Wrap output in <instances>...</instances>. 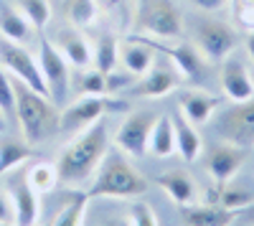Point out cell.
I'll list each match as a JSON object with an SVG mask.
<instances>
[{
	"label": "cell",
	"instance_id": "obj_1",
	"mask_svg": "<svg viewBox=\"0 0 254 226\" xmlns=\"http://www.w3.org/2000/svg\"><path fill=\"white\" fill-rule=\"evenodd\" d=\"M107 150H110L107 125H104V119H97L87 130L76 132V137L59 153L56 158L59 183H64L66 188H81L92 183Z\"/></svg>",
	"mask_w": 254,
	"mask_h": 226
},
{
	"label": "cell",
	"instance_id": "obj_2",
	"mask_svg": "<svg viewBox=\"0 0 254 226\" xmlns=\"http://www.w3.org/2000/svg\"><path fill=\"white\" fill-rule=\"evenodd\" d=\"M15 87V122L20 127V135L28 145H38L59 132L61 110L51 102V97L41 94L13 76Z\"/></svg>",
	"mask_w": 254,
	"mask_h": 226
},
{
	"label": "cell",
	"instance_id": "obj_3",
	"mask_svg": "<svg viewBox=\"0 0 254 226\" xmlns=\"http://www.w3.org/2000/svg\"><path fill=\"white\" fill-rule=\"evenodd\" d=\"M147 188L150 183L135 170L122 150H107L87 188V198H140Z\"/></svg>",
	"mask_w": 254,
	"mask_h": 226
},
{
	"label": "cell",
	"instance_id": "obj_4",
	"mask_svg": "<svg viewBox=\"0 0 254 226\" xmlns=\"http://www.w3.org/2000/svg\"><path fill=\"white\" fill-rule=\"evenodd\" d=\"M132 28L158 41H181L186 23L176 0H135Z\"/></svg>",
	"mask_w": 254,
	"mask_h": 226
},
{
	"label": "cell",
	"instance_id": "obj_5",
	"mask_svg": "<svg viewBox=\"0 0 254 226\" xmlns=\"http://www.w3.org/2000/svg\"><path fill=\"white\" fill-rule=\"evenodd\" d=\"M193 46L198 49V54L208 61V64H221V61L234 54L239 46V31L237 26L219 20L214 15H198L193 23Z\"/></svg>",
	"mask_w": 254,
	"mask_h": 226
},
{
	"label": "cell",
	"instance_id": "obj_6",
	"mask_svg": "<svg viewBox=\"0 0 254 226\" xmlns=\"http://www.w3.org/2000/svg\"><path fill=\"white\" fill-rule=\"evenodd\" d=\"M127 110L125 99L117 94H84L71 99L66 107H61V119H59V132H81L97 119H102L107 112Z\"/></svg>",
	"mask_w": 254,
	"mask_h": 226
},
{
	"label": "cell",
	"instance_id": "obj_7",
	"mask_svg": "<svg viewBox=\"0 0 254 226\" xmlns=\"http://www.w3.org/2000/svg\"><path fill=\"white\" fill-rule=\"evenodd\" d=\"M211 122V130L221 142H231L239 148H254V99L234 102L221 110Z\"/></svg>",
	"mask_w": 254,
	"mask_h": 226
},
{
	"label": "cell",
	"instance_id": "obj_8",
	"mask_svg": "<svg viewBox=\"0 0 254 226\" xmlns=\"http://www.w3.org/2000/svg\"><path fill=\"white\" fill-rule=\"evenodd\" d=\"M38 66L41 74H44L46 81V89L51 102L61 110L69 105V94H71V66L69 61L59 54V49L51 44L49 38H41V46H38Z\"/></svg>",
	"mask_w": 254,
	"mask_h": 226
},
{
	"label": "cell",
	"instance_id": "obj_9",
	"mask_svg": "<svg viewBox=\"0 0 254 226\" xmlns=\"http://www.w3.org/2000/svg\"><path fill=\"white\" fill-rule=\"evenodd\" d=\"M181 71L173 66V61L165 54H158L155 64L147 69L142 76H137V81L127 89V97H137V99H160L168 97L171 92H176L181 87Z\"/></svg>",
	"mask_w": 254,
	"mask_h": 226
},
{
	"label": "cell",
	"instance_id": "obj_10",
	"mask_svg": "<svg viewBox=\"0 0 254 226\" xmlns=\"http://www.w3.org/2000/svg\"><path fill=\"white\" fill-rule=\"evenodd\" d=\"M0 66H3L10 76H15V79L23 81V84H28L31 89L49 97L44 74H41V66H38V58L23 44L0 38Z\"/></svg>",
	"mask_w": 254,
	"mask_h": 226
},
{
	"label": "cell",
	"instance_id": "obj_11",
	"mask_svg": "<svg viewBox=\"0 0 254 226\" xmlns=\"http://www.w3.org/2000/svg\"><path fill=\"white\" fill-rule=\"evenodd\" d=\"M155 122H158V114L153 110L130 112L125 117V122L120 125L117 135H115L117 150H122L130 158H142L147 153V140H150V132H153Z\"/></svg>",
	"mask_w": 254,
	"mask_h": 226
},
{
	"label": "cell",
	"instance_id": "obj_12",
	"mask_svg": "<svg viewBox=\"0 0 254 226\" xmlns=\"http://www.w3.org/2000/svg\"><path fill=\"white\" fill-rule=\"evenodd\" d=\"M135 33V31H132ZM142 36V33H140ZM145 41L150 44L158 54H165L168 58L173 61V66L181 71V76L186 81H190V84H201V81L206 79V64L208 61L198 54V49L190 44V41H176V44L171 46H165L160 44L158 38H150V36H145Z\"/></svg>",
	"mask_w": 254,
	"mask_h": 226
},
{
	"label": "cell",
	"instance_id": "obj_13",
	"mask_svg": "<svg viewBox=\"0 0 254 226\" xmlns=\"http://www.w3.org/2000/svg\"><path fill=\"white\" fill-rule=\"evenodd\" d=\"M219 84L231 102H247L254 99V76L247 66V61L239 51L229 54L219 66Z\"/></svg>",
	"mask_w": 254,
	"mask_h": 226
},
{
	"label": "cell",
	"instance_id": "obj_14",
	"mask_svg": "<svg viewBox=\"0 0 254 226\" xmlns=\"http://www.w3.org/2000/svg\"><path fill=\"white\" fill-rule=\"evenodd\" d=\"M5 178H8L5 193L13 201L15 226H36L38 216H41V203H38V193L33 191V186L28 183L26 173H15V175L8 173Z\"/></svg>",
	"mask_w": 254,
	"mask_h": 226
},
{
	"label": "cell",
	"instance_id": "obj_15",
	"mask_svg": "<svg viewBox=\"0 0 254 226\" xmlns=\"http://www.w3.org/2000/svg\"><path fill=\"white\" fill-rule=\"evenodd\" d=\"M206 203L242 214L249 206H254V183H249L247 178H237V175L224 183H214L206 191Z\"/></svg>",
	"mask_w": 254,
	"mask_h": 226
},
{
	"label": "cell",
	"instance_id": "obj_16",
	"mask_svg": "<svg viewBox=\"0 0 254 226\" xmlns=\"http://www.w3.org/2000/svg\"><path fill=\"white\" fill-rule=\"evenodd\" d=\"M244 160H247V148L231 145V142H221V145L208 148V153L203 158V166H206L211 180L224 183V180L234 178L239 173V168L244 166Z\"/></svg>",
	"mask_w": 254,
	"mask_h": 226
},
{
	"label": "cell",
	"instance_id": "obj_17",
	"mask_svg": "<svg viewBox=\"0 0 254 226\" xmlns=\"http://www.w3.org/2000/svg\"><path fill=\"white\" fill-rule=\"evenodd\" d=\"M51 44L59 49V54L64 58L69 61L71 69H87V66H92V46H89L87 36L81 33V28L69 26V23L56 28Z\"/></svg>",
	"mask_w": 254,
	"mask_h": 226
},
{
	"label": "cell",
	"instance_id": "obj_18",
	"mask_svg": "<svg viewBox=\"0 0 254 226\" xmlns=\"http://www.w3.org/2000/svg\"><path fill=\"white\" fill-rule=\"evenodd\" d=\"M155 58H158V51L147 44L145 36L127 33L125 38H120V66L127 69L130 74L142 76L155 64Z\"/></svg>",
	"mask_w": 254,
	"mask_h": 226
},
{
	"label": "cell",
	"instance_id": "obj_19",
	"mask_svg": "<svg viewBox=\"0 0 254 226\" xmlns=\"http://www.w3.org/2000/svg\"><path fill=\"white\" fill-rule=\"evenodd\" d=\"M219 102H221V97L211 94V92H206L201 87H190V89L181 92L178 110H181V114L188 122H193L196 127H201V125H208V119L214 117Z\"/></svg>",
	"mask_w": 254,
	"mask_h": 226
},
{
	"label": "cell",
	"instance_id": "obj_20",
	"mask_svg": "<svg viewBox=\"0 0 254 226\" xmlns=\"http://www.w3.org/2000/svg\"><path fill=\"white\" fill-rule=\"evenodd\" d=\"M155 183L168 193L176 206H190V203H196V196H198V186L196 180L190 178L186 170H165L155 178Z\"/></svg>",
	"mask_w": 254,
	"mask_h": 226
},
{
	"label": "cell",
	"instance_id": "obj_21",
	"mask_svg": "<svg viewBox=\"0 0 254 226\" xmlns=\"http://www.w3.org/2000/svg\"><path fill=\"white\" fill-rule=\"evenodd\" d=\"M183 226H231L242 214L239 211H229L221 206H211V203H190V206L181 209Z\"/></svg>",
	"mask_w": 254,
	"mask_h": 226
},
{
	"label": "cell",
	"instance_id": "obj_22",
	"mask_svg": "<svg viewBox=\"0 0 254 226\" xmlns=\"http://www.w3.org/2000/svg\"><path fill=\"white\" fill-rule=\"evenodd\" d=\"M173 119V130H176V150L181 153V158L186 163H196L203 153V137L198 132V127L193 125V122H188L181 110L176 114H171Z\"/></svg>",
	"mask_w": 254,
	"mask_h": 226
},
{
	"label": "cell",
	"instance_id": "obj_23",
	"mask_svg": "<svg viewBox=\"0 0 254 226\" xmlns=\"http://www.w3.org/2000/svg\"><path fill=\"white\" fill-rule=\"evenodd\" d=\"M36 36L31 20L20 13L13 3H0V38L15 41V44H28Z\"/></svg>",
	"mask_w": 254,
	"mask_h": 226
},
{
	"label": "cell",
	"instance_id": "obj_24",
	"mask_svg": "<svg viewBox=\"0 0 254 226\" xmlns=\"http://www.w3.org/2000/svg\"><path fill=\"white\" fill-rule=\"evenodd\" d=\"M36 155L33 145H28V142L23 140H0V180H3L8 173L18 170L23 163H28L31 158Z\"/></svg>",
	"mask_w": 254,
	"mask_h": 226
},
{
	"label": "cell",
	"instance_id": "obj_25",
	"mask_svg": "<svg viewBox=\"0 0 254 226\" xmlns=\"http://www.w3.org/2000/svg\"><path fill=\"white\" fill-rule=\"evenodd\" d=\"M147 153L155 158H171L176 153V130L171 114H160L153 125L150 140H147Z\"/></svg>",
	"mask_w": 254,
	"mask_h": 226
},
{
	"label": "cell",
	"instance_id": "obj_26",
	"mask_svg": "<svg viewBox=\"0 0 254 226\" xmlns=\"http://www.w3.org/2000/svg\"><path fill=\"white\" fill-rule=\"evenodd\" d=\"M92 66L99 69L102 74H110L112 69L120 66V38H117L115 33H102V36L94 41Z\"/></svg>",
	"mask_w": 254,
	"mask_h": 226
},
{
	"label": "cell",
	"instance_id": "obj_27",
	"mask_svg": "<svg viewBox=\"0 0 254 226\" xmlns=\"http://www.w3.org/2000/svg\"><path fill=\"white\" fill-rule=\"evenodd\" d=\"M64 18L69 26L89 28L99 20V5L97 0H64Z\"/></svg>",
	"mask_w": 254,
	"mask_h": 226
},
{
	"label": "cell",
	"instance_id": "obj_28",
	"mask_svg": "<svg viewBox=\"0 0 254 226\" xmlns=\"http://www.w3.org/2000/svg\"><path fill=\"white\" fill-rule=\"evenodd\" d=\"M79 74L71 76V94L84 97V94H107V76L99 69L87 66V69H76Z\"/></svg>",
	"mask_w": 254,
	"mask_h": 226
},
{
	"label": "cell",
	"instance_id": "obj_29",
	"mask_svg": "<svg viewBox=\"0 0 254 226\" xmlns=\"http://www.w3.org/2000/svg\"><path fill=\"white\" fill-rule=\"evenodd\" d=\"M26 178L33 186V191L41 193H51L59 186V170H56V163H46V160H38L33 166H28Z\"/></svg>",
	"mask_w": 254,
	"mask_h": 226
},
{
	"label": "cell",
	"instance_id": "obj_30",
	"mask_svg": "<svg viewBox=\"0 0 254 226\" xmlns=\"http://www.w3.org/2000/svg\"><path fill=\"white\" fill-rule=\"evenodd\" d=\"M99 13H104L107 18H112V23L120 31L132 28V18H135V3L130 0H97Z\"/></svg>",
	"mask_w": 254,
	"mask_h": 226
},
{
	"label": "cell",
	"instance_id": "obj_31",
	"mask_svg": "<svg viewBox=\"0 0 254 226\" xmlns=\"http://www.w3.org/2000/svg\"><path fill=\"white\" fill-rule=\"evenodd\" d=\"M13 5L31 20V26L36 31H44L49 26V20H51L49 0H13Z\"/></svg>",
	"mask_w": 254,
	"mask_h": 226
},
{
	"label": "cell",
	"instance_id": "obj_32",
	"mask_svg": "<svg viewBox=\"0 0 254 226\" xmlns=\"http://www.w3.org/2000/svg\"><path fill=\"white\" fill-rule=\"evenodd\" d=\"M87 193L76 196L74 201H69L66 206L61 209V214L51 221V226H81L84 216H87Z\"/></svg>",
	"mask_w": 254,
	"mask_h": 226
},
{
	"label": "cell",
	"instance_id": "obj_33",
	"mask_svg": "<svg viewBox=\"0 0 254 226\" xmlns=\"http://www.w3.org/2000/svg\"><path fill=\"white\" fill-rule=\"evenodd\" d=\"M0 112L8 117V122H15V87L13 76L0 66Z\"/></svg>",
	"mask_w": 254,
	"mask_h": 226
},
{
	"label": "cell",
	"instance_id": "obj_34",
	"mask_svg": "<svg viewBox=\"0 0 254 226\" xmlns=\"http://www.w3.org/2000/svg\"><path fill=\"white\" fill-rule=\"evenodd\" d=\"M127 219H130V226H160L158 224V214L150 203L132 198L130 209H127Z\"/></svg>",
	"mask_w": 254,
	"mask_h": 226
},
{
	"label": "cell",
	"instance_id": "obj_35",
	"mask_svg": "<svg viewBox=\"0 0 254 226\" xmlns=\"http://www.w3.org/2000/svg\"><path fill=\"white\" fill-rule=\"evenodd\" d=\"M104 76H107V94H125L127 89H130L132 84H135V81H137V76L135 74H130V71H127V69H112L110 74H104Z\"/></svg>",
	"mask_w": 254,
	"mask_h": 226
},
{
	"label": "cell",
	"instance_id": "obj_36",
	"mask_svg": "<svg viewBox=\"0 0 254 226\" xmlns=\"http://www.w3.org/2000/svg\"><path fill=\"white\" fill-rule=\"evenodd\" d=\"M234 20L247 33L254 31V0H234Z\"/></svg>",
	"mask_w": 254,
	"mask_h": 226
},
{
	"label": "cell",
	"instance_id": "obj_37",
	"mask_svg": "<svg viewBox=\"0 0 254 226\" xmlns=\"http://www.w3.org/2000/svg\"><path fill=\"white\" fill-rule=\"evenodd\" d=\"M193 8H198L201 13H219L229 5V0H190Z\"/></svg>",
	"mask_w": 254,
	"mask_h": 226
},
{
	"label": "cell",
	"instance_id": "obj_38",
	"mask_svg": "<svg viewBox=\"0 0 254 226\" xmlns=\"http://www.w3.org/2000/svg\"><path fill=\"white\" fill-rule=\"evenodd\" d=\"M0 221H15V214H13V201L8 193L0 191Z\"/></svg>",
	"mask_w": 254,
	"mask_h": 226
},
{
	"label": "cell",
	"instance_id": "obj_39",
	"mask_svg": "<svg viewBox=\"0 0 254 226\" xmlns=\"http://www.w3.org/2000/svg\"><path fill=\"white\" fill-rule=\"evenodd\" d=\"M102 226H130V219H125V216H110L107 221H102Z\"/></svg>",
	"mask_w": 254,
	"mask_h": 226
},
{
	"label": "cell",
	"instance_id": "obj_40",
	"mask_svg": "<svg viewBox=\"0 0 254 226\" xmlns=\"http://www.w3.org/2000/svg\"><path fill=\"white\" fill-rule=\"evenodd\" d=\"M247 54H249V58L254 61V31L247 33Z\"/></svg>",
	"mask_w": 254,
	"mask_h": 226
},
{
	"label": "cell",
	"instance_id": "obj_41",
	"mask_svg": "<svg viewBox=\"0 0 254 226\" xmlns=\"http://www.w3.org/2000/svg\"><path fill=\"white\" fill-rule=\"evenodd\" d=\"M8 127H10V122H8V117L0 112V135H5L8 132Z\"/></svg>",
	"mask_w": 254,
	"mask_h": 226
},
{
	"label": "cell",
	"instance_id": "obj_42",
	"mask_svg": "<svg viewBox=\"0 0 254 226\" xmlns=\"http://www.w3.org/2000/svg\"><path fill=\"white\" fill-rule=\"evenodd\" d=\"M239 219H247V221L254 226V206H249L247 211H242V216H239Z\"/></svg>",
	"mask_w": 254,
	"mask_h": 226
},
{
	"label": "cell",
	"instance_id": "obj_43",
	"mask_svg": "<svg viewBox=\"0 0 254 226\" xmlns=\"http://www.w3.org/2000/svg\"><path fill=\"white\" fill-rule=\"evenodd\" d=\"M0 226H15V221H0Z\"/></svg>",
	"mask_w": 254,
	"mask_h": 226
},
{
	"label": "cell",
	"instance_id": "obj_44",
	"mask_svg": "<svg viewBox=\"0 0 254 226\" xmlns=\"http://www.w3.org/2000/svg\"><path fill=\"white\" fill-rule=\"evenodd\" d=\"M36 226H38V224H36ZM41 226H51V224H41Z\"/></svg>",
	"mask_w": 254,
	"mask_h": 226
}]
</instances>
